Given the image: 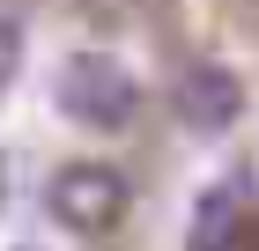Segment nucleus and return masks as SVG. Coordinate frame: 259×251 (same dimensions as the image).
Returning <instances> with one entry per match:
<instances>
[{
  "mask_svg": "<svg viewBox=\"0 0 259 251\" xmlns=\"http://www.w3.org/2000/svg\"><path fill=\"white\" fill-rule=\"evenodd\" d=\"M52 96H60V111L74 118V126L119 133V126H134V111H141V81L126 74L111 52H74L60 67V81H52Z\"/></svg>",
  "mask_w": 259,
  "mask_h": 251,
  "instance_id": "nucleus-1",
  "label": "nucleus"
},
{
  "mask_svg": "<svg viewBox=\"0 0 259 251\" xmlns=\"http://www.w3.org/2000/svg\"><path fill=\"white\" fill-rule=\"evenodd\" d=\"M45 207L60 214V229L104 244V236H119L134 192H126V177L111 170V163H60V170H52V185H45Z\"/></svg>",
  "mask_w": 259,
  "mask_h": 251,
  "instance_id": "nucleus-2",
  "label": "nucleus"
},
{
  "mask_svg": "<svg viewBox=\"0 0 259 251\" xmlns=\"http://www.w3.org/2000/svg\"><path fill=\"white\" fill-rule=\"evenodd\" d=\"M170 111H178L193 133H222V126H237V111H244V81L230 74V67H215V59H200V67H185V74L170 81Z\"/></svg>",
  "mask_w": 259,
  "mask_h": 251,
  "instance_id": "nucleus-3",
  "label": "nucleus"
},
{
  "mask_svg": "<svg viewBox=\"0 0 259 251\" xmlns=\"http://www.w3.org/2000/svg\"><path fill=\"white\" fill-rule=\"evenodd\" d=\"M237 214H244V177H222L215 192L193 207V251H222L237 236Z\"/></svg>",
  "mask_w": 259,
  "mask_h": 251,
  "instance_id": "nucleus-4",
  "label": "nucleus"
},
{
  "mask_svg": "<svg viewBox=\"0 0 259 251\" xmlns=\"http://www.w3.org/2000/svg\"><path fill=\"white\" fill-rule=\"evenodd\" d=\"M15 67H22V22H8V15H0V89L15 81Z\"/></svg>",
  "mask_w": 259,
  "mask_h": 251,
  "instance_id": "nucleus-5",
  "label": "nucleus"
}]
</instances>
